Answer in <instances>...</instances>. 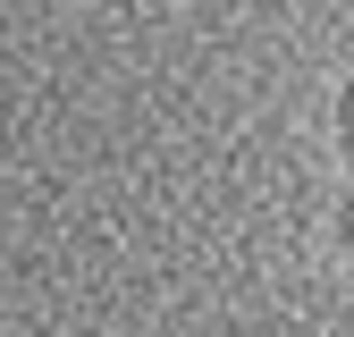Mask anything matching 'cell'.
Instances as JSON below:
<instances>
[{
    "mask_svg": "<svg viewBox=\"0 0 354 337\" xmlns=\"http://www.w3.org/2000/svg\"><path fill=\"white\" fill-rule=\"evenodd\" d=\"M329 236H337V253L354 262V168H346V186H337V211H329Z\"/></svg>",
    "mask_w": 354,
    "mask_h": 337,
    "instance_id": "obj_1",
    "label": "cell"
},
{
    "mask_svg": "<svg viewBox=\"0 0 354 337\" xmlns=\"http://www.w3.org/2000/svg\"><path fill=\"white\" fill-rule=\"evenodd\" d=\"M337 144H346V168H354V84H346V102H337Z\"/></svg>",
    "mask_w": 354,
    "mask_h": 337,
    "instance_id": "obj_2",
    "label": "cell"
}]
</instances>
